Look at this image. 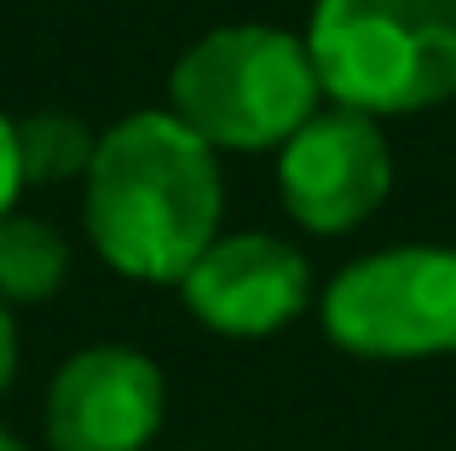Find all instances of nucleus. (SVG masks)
Returning a JSON list of instances; mask_svg holds the SVG:
<instances>
[{
	"mask_svg": "<svg viewBox=\"0 0 456 451\" xmlns=\"http://www.w3.org/2000/svg\"><path fill=\"white\" fill-rule=\"evenodd\" d=\"M220 162L174 111H139L99 139L87 168V237L116 272L185 283L220 237Z\"/></svg>",
	"mask_w": 456,
	"mask_h": 451,
	"instance_id": "f257e3e1",
	"label": "nucleus"
},
{
	"mask_svg": "<svg viewBox=\"0 0 456 451\" xmlns=\"http://www.w3.org/2000/svg\"><path fill=\"white\" fill-rule=\"evenodd\" d=\"M306 53L341 111H434L456 99V0H318Z\"/></svg>",
	"mask_w": 456,
	"mask_h": 451,
	"instance_id": "f03ea898",
	"label": "nucleus"
},
{
	"mask_svg": "<svg viewBox=\"0 0 456 451\" xmlns=\"http://www.w3.org/2000/svg\"><path fill=\"white\" fill-rule=\"evenodd\" d=\"M167 111L208 151L289 145L318 116V70L301 35L266 23L208 29L167 76Z\"/></svg>",
	"mask_w": 456,
	"mask_h": 451,
	"instance_id": "7ed1b4c3",
	"label": "nucleus"
},
{
	"mask_svg": "<svg viewBox=\"0 0 456 451\" xmlns=\"http://www.w3.org/2000/svg\"><path fill=\"white\" fill-rule=\"evenodd\" d=\"M323 330L358 359L456 353V249L404 243L353 260L323 290Z\"/></svg>",
	"mask_w": 456,
	"mask_h": 451,
	"instance_id": "20e7f679",
	"label": "nucleus"
},
{
	"mask_svg": "<svg viewBox=\"0 0 456 451\" xmlns=\"http://www.w3.org/2000/svg\"><path fill=\"white\" fill-rule=\"evenodd\" d=\"M283 209L306 232H353L387 203L393 192V151L381 127L358 111H318L278 157Z\"/></svg>",
	"mask_w": 456,
	"mask_h": 451,
	"instance_id": "39448f33",
	"label": "nucleus"
},
{
	"mask_svg": "<svg viewBox=\"0 0 456 451\" xmlns=\"http://www.w3.org/2000/svg\"><path fill=\"white\" fill-rule=\"evenodd\" d=\"M167 382L134 348H81L46 388L53 451H145L162 429Z\"/></svg>",
	"mask_w": 456,
	"mask_h": 451,
	"instance_id": "423d86ee",
	"label": "nucleus"
},
{
	"mask_svg": "<svg viewBox=\"0 0 456 451\" xmlns=\"http://www.w3.org/2000/svg\"><path fill=\"white\" fill-rule=\"evenodd\" d=\"M185 307L220 336H272L312 301V266L295 243L266 232L214 237V249L179 283Z\"/></svg>",
	"mask_w": 456,
	"mask_h": 451,
	"instance_id": "0eeeda50",
	"label": "nucleus"
},
{
	"mask_svg": "<svg viewBox=\"0 0 456 451\" xmlns=\"http://www.w3.org/2000/svg\"><path fill=\"white\" fill-rule=\"evenodd\" d=\"M69 272V243L46 220L6 215L0 220V301H46Z\"/></svg>",
	"mask_w": 456,
	"mask_h": 451,
	"instance_id": "6e6552de",
	"label": "nucleus"
},
{
	"mask_svg": "<svg viewBox=\"0 0 456 451\" xmlns=\"http://www.w3.org/2000/svg\"><path fill=\"white\" fill-rule=\"evenodd\" d=\"M99 139L87 134V122L69 111H35L18 122V162H23V185H53L69 174L93 168Z\"/></svg>",
	"mask_w": 456,
	"mask_h": 451,
	"instance_id": "1a4fd4ad",
	"label": "nucleus"
},
{
	"mask_svg": "<svg viewBox=\"0 0 456 451\" xmlns=\"http://www.w3.org/2000/svg\"><path fill=\"white\" fill-rule=\"evenodd\" d=\"M23 192V162H18V122H6L0 116V220L12 215V203H18Z\"/></svg>",
	"mask_w": 456,
	"mask_h": 451,
	"instance_id": "9d476101",
	"label": "nucleus"
},
{
	"mask_svg": "<svg viewBox=\"0 0 456 451\" xmlns=\"http://www.w3.org/2000/svg\"><path fill=\"white\" fill-rule=\"evenodd\" d=\"M12 371H18V324H12V307L0 301V394H6Z\"/></svg>",
	"mask_w": 456,
	"mask_h": 451,
	"instance_id": "9b49d317",
	"label": "nucleus"
},
{
	"mask_svg": "<svg viewBox=\"0 0 456 451\" xmlns=\"http://www.w3.org/2000/svg\"><path fill=\"white\" fill-rule=\"evenodd\" d=\"M0 451H29V446H23L18 434H6V429H0Z\"/></svg>",
	"mask_w": 456,
	"mask_h": 451,
	"instance_id": "f8f14e48",
	"label": "nucleus"
}]
</instances>
